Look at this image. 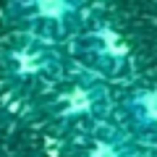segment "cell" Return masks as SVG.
<instances>
[{"label":"cell","instance_id":"1","mask_svg":"<svg viewBox=\"0 0 157 157\" xmlns=\"http://www.w3.org/2000/svg\"><path fill=\"white\" fill-rule=\"evenodd\" d=\"M37 3L45 16H60L66 11V0H37Z\"/></svg>","mask_w":157,"mask_h":157},{"label":"cell","instance_id":"2","mask_svg":"<svg viewBox=\"0 0 157 157\" xmlns=\"http://www.w3.org/2000/svg\"><path fill=\"white\" fill-rule=\"evenodd\" d=\"M141 105L147 107V113H149L152 118H157V94H147L144 100H141Z\"/></svg>","mask_w":157,"mask_h":157}]
</instances>
